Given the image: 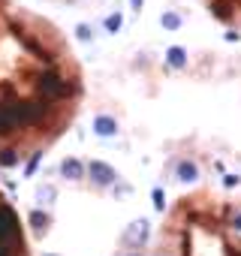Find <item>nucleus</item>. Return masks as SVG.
I'll use <instances>...</instances> for the list:
<instances>
[{
	"label": "nucleus",
	"instance_id": "nucleus-1",
	"mask_svg": "<svg viewBox=\"0 0 241 256\" xmlns=\"http://www.w3.org/2000/svg\"><path fill=\"white\" fill-rule=\"evenodd\" d=\"M88 172L94 175V181H96L100 187H112L114 178H118V172H114L108 163H102V160H90V163H88Z\"/></svg>",
	"mask_w": 241,
	"mask_h": 256
},
{
	"label": "nucleus",
	"instance_id": "nucleus-2",
	"mask_svg": "<svg viewBox=\"0 0 241 256\" xmlns=\"http://www.w3.org/2000/svg\"><path fill=\"white\" fill-rule=\"evenodd\" d=\"M94 133H96V136H106V139L114 136V133H118V120H114L112 114H96V118H94Z\"/></svg>",
	"mask_w": 241,
	"mask_h": 256
},
{
	"label": "nucleus",
	"instance_id": "nucleus-3",
	"mask_svg": "<svg viewBox=\"0 0 241 256\" xmlns=\"http://www.w3.org/2000/svg\"><path fill=\"white\" fill-rule=\"evenodd\" d=\"M60 172H64L66 181H82V178H84V166H82V160H72V157H66V160L60 163Z\"/></svg>",
	"mask_w": 241,
	"mask_h": 256
},
{
	"label": "nucleus",
	"instance_id": "nucleus-4",
	"mask_svg": "<svg viewBox=\"0 0 241 256\" xmlns=\"http://www.w3.org/2000/svg\"><path fill=\"white\" fill-rule=\"evenodd\" d=\"M166 64L175 66V70H184V66H187V52H184L181 46H172V48L166 52Z\"/></svg>",
	"mask_w": 241,
	"mask_h": 256
},
{
	"label": "nucleus",
	"instance_id": "nucleus-5",
	"mask_svg": "<svg viewBox=\"0 0 241 256\" xmlns=\"http://www.w3.org/2000/svg\"><path fill=\"white\" fill-rule=\"evenodd\" d=\"M199 178V169L190 163V160H184L181 166H178V181H184V184H193Z\"/></svg>",
	"mask_w": 241,
	"mask_h": 256
},
{
	"label": "nucleus",
	"instance_id": "nucleus-6",
	"mask_svg": "<svg viewBox=\"0 0 241 256\" xmlns=\"http://www.w3.org/2000/svg\"><path fill=\"white\" fill-rule=\"evenodd\" d=\"M163 28H169V30H175V28H181V18L175 16V12H163Z\"/></svg>",
	"mask_w": 241,
	"mask_h": 256
},
{
	"label": "nucleus",
	"instance_id": "nucleus-7",
	"mask_svg": "<svg viewBox=\"0 0 241 256\" xmlns=\"http://www.w3.org/2000/svg\"><path fill=\"white\" fill-rule=\"evenodd\" d=\"M76 36H78L82 42H90V28H88V24H78V28H76Z\"/></svg>",
	"mask_w": 241,
	"mask_h": 256
},
{
	"label": "nucleus",
	"instance_id": "nucleus-8",
	"mask_svg": "<svg viewBox=\"0 0 241 256\" xmlns=\"http://www.w3.org/2000/svg\"><path fill=\"white\" fill-rule=\"evenodd\" d=\"M223 184H226V187H235V184H238V175H226V181H223Z\"/></svg>",
	"mask_w": 241,
	"mask_h": 256
}]
</instances>
